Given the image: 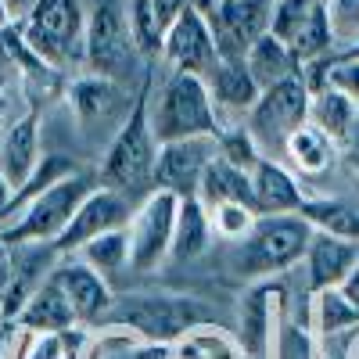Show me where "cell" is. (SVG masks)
I'll use <instances>...</instances> for the list:
<instances>
[{"label": "cell", "mask_w": 359, "mask_h": 359, "mask_svg": "<svg viewBox=\"0 0 359 359\" xmlns=\"http://www.w3.org/2000/svg\"><path fill=\"white\" fill-rule=\"evenodd\" d=\"M151 69L144 72L140 90L123 118L118 133L111 137L104 162L97 169V184L118 194H137V191H155V158H158V140L151 126Z\"/></svg>", "instance_id": "obj_1"}, {"label": "cell", "mask_w": 359, "mask_h": 359, "mask_svg": "<svg viewBox=\"0 0 359 359\" xmlns=\"http://www.w3.org/2000/svg\"><path fill=\"white\" fill-rule=\"evenodd\" d=\"M205 320H208L205 306L187 294H126L115 298L104 323L126 327L130 334L151 345H176L187 338L191 327Z\"/></svg>", "instance_id": "obj_2"}, {"label": "cell", "mask_w": 359, "mask_h": 359, "mask_svg": "<svg viewBox=\"0 0 359 359\" xmlns=\"http://www.w3.org/2000/svg\"><path fill=\"white\" fill-rule=\"evenodd\" d=\"M313 233L302 216H259L255 230L237 245V269L255 284L273 280L306 259Z\"/></svg>", "instance_id": "obj_3"}, {"label": "cell", "mask_w": 359, "mask_h": 359, "mask_svg": "<svg viewBox=\"0 0 359 359\" xmlns=\"http://www.w3.org/2000/svg\"><path fill=\"white\" fill-rule=\"evenodd\" d=\"M155 140H184V137H219L223 118L216 111V101L208 94L205 76L194 72H169V79L158 90V104L151 115Z\"/></svg>", "instance_id": "obj_4"}, {"label": "cell", "mask_w": 359, "mask_h": 359, "mask_svg": "<svg viewBox=\"0 0 359 359\" xmlns=\"http://www.w3.org/2000/svg\"><path fill=\"white\" fill-rule=\"evenodd\" d=\"M97 187L94 172H72L65 180H57L54 187H47L40 198H33L22 212L0 226V241L8 248H22V245H54V237L62 233L72 219V212L79 208V201Z\"/></svg>", "instance_id": "obj_5"}, {"label": "cell", "mask_w": 359, "mask_h": 359, "mask_svg": "<svg viewBox=\"0 0 359 359\" xmlns=\"http://www.w3.org/2000/svg\"><path fill=\"white\" fill-rule=\"evenodd\" d=\"M18 29L47 65L62 69L72 62V54H83L86 11L79 0H33Z\"/></svg>", "instance_id": "obj_6"}, {"label": "cell", "mask_w": 359, "mask_h": 359, "mask_svg": "<svg viewBox=\"0 0 359 359\" xmlns=\"http://www.w3.org/2000/svg\"><path fill=\"white\" fill-rule=\"evenodd\" d=\"M137 43L130 33L126 8L118 0H97V8L86 15V33H83V62L94 76L104 79H123L137 62Z\"/></svg>", "instance_id": "obj_7"}, {"label": "cell", "mask_w": 359, "mask_h": 359, "mask_svg": "<svg viewBox=\"0 0 359 359\" xmlns=\"http://www.w3.org/2000/svg\"><path fill=\"white\" fill-rule=\"evenodd\" d=\"M309 104H313V90L306 76H291L277 86H269L259 94L255 108L248 111V130L259 140L262 155L266 151H284V144L294 130H302L309 123Z\"/></svg>", "instance_id": "obj_8"}, {"label": "cell", "mask_w": 359, "mask_h": 359, "mask_svg": "<svg viewBox=\"0 0 359 359\" xmlns=\"http://www.w3.org/2000/svg\"><path fill=\"white\" fill-rule=\"evenodd\" d=\"M176 212H180V198L169 191H147L144 201L133 208V216L126 223L133 273H151V269H158L169 259Z\"/></svg>", "instance_id": "obj_9"}, {"label": "cell", "mask_w": 359, "mask_h": 359, "mask_svg": "<svg viewBox=\"0 0 359 359\" xmlns=\"http://www.w3.org/2000/svg\"><path fill=\"white\" fill-rule=\"evenodd\" d=\"M130 201H126V194H118V191H108V187H94L83 201H79V208L72 212V219H69V226L54 237V245H50V252L54 255H76L83 245H90L94 237H101V233H108V230H118V226H126L130 223Z\"/></svg>", "instance_id": "obj_10"}, {"label": "cell", "mask_w": 359, "mask_h": 359, "mask_svg": "<svg viewBox=\"0 0 359 359\" xmlns=\"http://www.w3.org/2000/svg\"><path fill=\"white\" fill-rule=\"evenodd\" d=\"M219 155V137H184L158 144L155 158V191H169L176 198H194L198 184Z\"/></svg>", "instance_id": "obj_11"}, {"label": "cell", "mask_w": 359, "mask_h": 359, "mask_svg": "<svg viewBox=\"0 0 359 359\" xmlns=\"http://www.w3.org/2000/svg\"><path fill=\"white\" fill-rule=\"evenodd\" d=\"M50 280L69 298V306L76 313V323L94 327V323L108 320V313L115 306V294H111L104 273H97L94 266H86L79 255H65L50 269Z\"/></svg>", "instance_id": "obj_12"}, {"label": "cell", "mask_w": 359, "mask_h": 359, "mask_svg": "<svg viewBox=\"0 0 359 359\" xmlns=\"http://www.w3.org/2000/svg\"><path fill=\"white\" fill-rule=\"evenodd\" d=\"M162 57L172 65V72H194V76L212 72V65L219 62V47H216V36H212L208 18H201L187 4L184 11H180V18L165 29Z\"/></svg>", "instance_id": "obj_13"}, {"label": "cell", "mask_w": 359, "mask_h": 359, "mask_svg": "<svg viewBox=\"0 0 359 359\" xmlns=\"http://www.w3.org/2000/svg\"><path fill=\"white\" fill-rule=\"evenodd\" d=\"M284 320V287L273 280H259L241 302V327H237V341H241L248 359H269V348L277 341Z\"/></svg>", "instance_id": "obj_14"}, {"label": "cell", "mask_w": 359, "mask_h": 359, "mask_svg": "<svg viewBox=\"0 0 359 359\" xmlns=\"http://www.w3.org/2000/svg\"><path fill=\"white\" fill-rule=\"evenodd\" d=\"M277 0H223L212 18L219 57H245L248 47L269 33Z\"/></svg>", "instance_id": "obj_15"}, {"label": "cell", "mask_w": 359, "mask_h": 359, "mask_svg": "<svg viewBox=\"0 0 359 359\" xmlns=\"http://www.w3.org/2000/svg\"><path fill=\"white\" fill-rule=\"evenodd\" d=\"M302 266H306V287H309V294L331 291V287H345V280L352 277V269L359 266V241H345V237L316 230Z\"/></svg>", "instance_id": "obj_16"}, {"label": "cell", "mask_w": 359, "mask_h": 359, "mask_svg": "<svg viewBox=\"0 0 359 359\" xmlns=\"http://www.w3.org/2000/svg\"><path fill=\"white\" fill-rule=\"evenodd\" d=\"M252 191H255V212L259 216H298L302 205L313 198L298 184V176L277 158H262L252 169Z\"/></svg>", "instance_id": "obj_17"}, {"label": "cell", "mask_w": 359, "mask_h": 359, "mask_svg": "<svg viewBox=\"0 0 359 359\" xmlns=\"http://www.w3.org/2000/svg\"><path fill=\"white\" fill-rule=\"evenodd\" d=\"M36 165H40V118H36V108H29L25 115L11 118L0 130V172L18 191L33 176Z\"/></svg>", "instance_id": "obj_18"}, {"label": "cell", "mask_w": 359, "mask_h": 359, "mask_svg": "<svg viewBox=\"0 0 359 359\" xmlns=\"http://www.w3.org/2000/svg\"><path fill=\"white\" fill-rule=\"evenodd\" d=\"M205 83H208V94L216 101L219 118L223 115H248L262 94L259 83L248 72V65H245V57H219L212 65V72L205 76Z\"/></svg>", "instance_id": "obj_19"}, {"label": "cell", "mask_w": 359, "mask_h": 359, "mask_svg": "<svg viewBox=\"0 0 359 359\" xmlns=\"http://www.w3.org/2000/svg\"><path fill=\"white\" fill-rule=\"evenodd\" d=\"M15 323L25 327V331H33V334H65L76 327V313L69 306V298L62 294V287L47 277L25 298V306H22Z\"/></svg>", "instance_id": "obj_20"}, {"label": "cell", "mask_w": 359, "mask_h": 359, "mask_svg": "<svg viewBox=\"0 0 359 359\" xmlns=\"http://www.w3.org/2000/svg\"><path fill=\"white\" fill-rule=\"evenodd\" d=\"M123 101H126V90L118 86V79H104L94 72L69 86V104L79 123H104L123 108Z\"/></svg>", "instance_id": "obj_21"}, {"label": "cell", "mask_w": 359, "mask_h": 359, "mask_svg": "<svg viewBox=\"0 0 359 359\" xmlns=\"http://www.w3.org/2000/svg\"><path fill=\"white\" fill-rule=\"evenodd\" d=\"M205 208H216V205H226V201H237V205H252L255 208V191H252V172L230 165L226 158H212L198 184V194H194Z\"/></svg>", "instance_id": "obj_22"}, {"label": "cell", "mask_w": 359, "mask_h": 359, "mask_svg": "<svg viewBox=\"0 0 359 359\" xmlns=\"http://www.w3.org/2000/svg\"><path fill=\"white\" fill-rule=\"evenodd\" d=\"M245 65H248L252 79L259 83V90H269V86H277V83H284L291 76H302V65H298V57L291 54V47L280 36H273V33L259 36L248 47Z\"/></svg>", "instance_id": "obj_23"}, {"label": "cell", "mask_w": 359, "mask_h": 359, "mask_svg": "<svg viewBox=\"0 0 359 359\" xmlns=\"http://www.w3.org/2000/svg\"><path fill=\"white\" fill-rule=\"evenodd\" d=\"M284 158L291 162V169L298 176H323L338 162V144L327 137L323 130H316L313 123H306L302 130H294L284 144Z\"/></svg>", "instance_id": "obj_24"}, {"label": "cell", "mask_w": 359, "mask_h": 359, "mask_svg": "<svg viewBox=\"0 0 359 359\" xmlns=\"http://www.w3.org/2000/svg\"><path fill=\"white\" fill-rule=\"evenodd\" d=\"M208 241H212V219H208V208L198 198H180L169 259L172 262H191V259L205 255Z\"/></svg>", "instance_id": "obj_25"}, {"label": "cell", "mask_w": 359, "mask_h": 359, "mask_svg": "<svg viewBox=\"0 0 359 359\" xmlns=\"http://www.w3.org/2000/svg\"><path fill=\"white\" fill-rule=\"evenodd\" d=\"M306 323L316 338H338V334L352 331V327H359V309L348 302V294L341 287L316 291Z\"/></svg>", "instance_id": "obj_26"}, {"label": "cell", "mask_w": 359, "mask_h": 359, "mask_svg": "<svg viewBox=\"0 0 359 359\" xmlns=\"http://www.w3.org/2000/svg\"><path fill=\"white\" fill-rule=\"evenodd\" d=\"M172 352L176 359H248L233 331H226L219 323H208V320L191 327L187 338L172 345Z\"/></svg>", "instance_id": "obj_27"}, {"label": "cell", "mask_w": 359, "mask_h": 359, "mask_svg": "<svg viewBox=\"0 0 359 359\" xmlns=\"http://www.w3.org/2000/svg\"><path fill=\"white\" fill-rule=\"evenodd\" d=\"M355 104L334 90H313V104H309V123L316 130H323L338 147L352 144V130H355Z\"/></svg>", "instance_id": "obj_28"}, {"label": "cell", "mask_w": 359, "mask_h": 359, "mask_svg": "<svg viewBox=\"0 0 359 359\" xmlns=\"http://www.w3.org/2000/svg\"><path fill=\"white\" fill-rule=\"evenodd\" d=\"M302 216L313 230L320 233H334V237H345V241H359V205L352 201H341V198H309L302 205Z\"/></svg>", "instance_id": "obj_29"}, {"label": "cell", "mask_w": 359, "mask_h": 359, "mask_svg": "<svg viewBox=\"0 0 359 359\" xmlns=\"http://www.w3.org/2000/svg\"><path fill=\"white\" fill-rule=\"evenodd\" d=\"M306 83H309V90H334V94L348 97L359 108V62L355 57H345V54L323 57V62L309 65Z\"/></svg>", "instance_id": "obj_30"}, {"label": "cell", "mask_w": 359, "mask_h": 359, "mask_svg": "<svg viewBox=\"0 0 359 359\" xmlns=\"http://www.w3.org/2000/svg\"><path fill=\"white\" fill-rule=\"evenodd\" d=\"M287 47H291V54L298 57L302 69H309V65H316V62H323V57L334 54V36H331V25H327L323 4L294 29V36L287 40Z\"/></svg>", "instance_id": "obj_31"}, {"label": "cell", "mask_w": 359, "mask_h": 359, "mask_svg": "<svg viewBox=\"0 0 359 359\" xmlns=\"http://www.w3.org/2000/svg\"><path fill=\"white\" fill-rule=\"evenodd\" d=\"M126 18H130V33H133L137 50L147 57V62L162 57V40H165L169 25L162 22L155 0H130V4H126Z\"/></svg>", "instance_id": "obj_32"}, {"label": "cell", "mask_w": 359, "mask_h": 359, "mask_svg": "<svg viewBox=\"0 0 359 359\" xmlns=\"http://www.w3.org/2000/svg\"><path fill=\"white\" fill-rule=\"evenodd\" d=\"M76 255H79L86 266H94L97 273L108 277V273H115V269L130 266V233H126V226L108 230V233L94 237L90 245H83Z\"/></svg>", "instance_id": "obj_33"}, {"label": "cell", "mask_w": 359, "mask_h": 359, "mask_svg": "<svg viewBox=\"0 0 359 359\" xmlns=\"http://www.w3.org/2000/svg\"><path fill=\"white\" fill-rule=\"evenodd\" d=\"M208 219H212V233L219 237V241L241 245L245 237L255 230V223H259V212H255L252 205H237V201H226V205L208 208Z\"/></svg>", "instance_id": "obj_34"}, {"label": "cell", "mask_w": 359, "mask_h": 359, "mask_svg": "<svg viewBox=\"0 0 359 359\" xmlns=\"http://www.w3.org/2000/svg\"><path fill=\"white\" fill-rule=\"evenodd\" d=\"M269 359H320L316 352V334L309 331V323H298L291 316L280 320L277 341L269 348Z\"/></svg>", "instance_id": "obj_35"}, {"label": "cell", "mask_w": 359, "mask_h": 359, "mask_svg": "<svg viewBox=\"0 0 359 359\" xmlns=\"http://www.w3.org/2000/svg\"><path fill=\"white\" fill-rule=\"evenodd\" d=\"M219 158H226L230 165L252 172L266 155H262V147H259V140L252 137L248 126H230V130L219 133Z\"/></svg>", "instance_id": "obj_36"}, {"label": "cell", "mask_w": 359, "mask_h": 359, "mask_svg": "<svg viewBox=\"0 0 359 359\" xmlns=\"http://www.w3.org/2000/svg\"><path fill=\"white\" fill-rule=\"evenodd\" d=\"M327 25L334 36V50H348L359 43V0H323Z\"/></svg>", "instance_id": "obj_37"}, {"label": "cell", "mask_w": 359, "mask_h": 359, "mask_svg": "<svg viewBox=\"0 0 359 359\" xmlns=\"http://www.w3.org/2000/svg\"><path fill=\"white\" fill-rule=\"evenodd\" d=\"M323 0H277L273 4V22H269V33L280 36L284 43L294 36V29L302 25Z\"/></svg>", "instance_id": "obj_38"}, {"label": "cell", "mask_w": 359, "mask_h": 359, "mask_svg": "<svg viewBox=\"0 0 359 359\" xmlns=\"http://www.w3.org/2000/svg\"><path fill=\"white\" fill-rule=\"evenodd\" d=\"M11 280H15V252L0 241V298L11 287Z\"/></svg>", "instance_id": "obj_39"}, {"label": "cell", "mask_w": 359, "mask_h": 359, "mask_svg": "<svg viewBox=\"0 0 359 359\" xmlns=\"http://www.w3.org/2000/svg\"><path fill=\"white\" fill-rule=\"evenodd\" d=\"M137 359H176L172 345H151V341H140L137 345Z\"/></svg>", "instance_id": "obj_40"}, {"label": "cell", "mask_w": 359, "mask_h": 359, "mask_svg": "<svg viewBox=\"0 0 359 359\" xmlns=\"http://www.w3.org/2000/svg\"><path fill=\"white\" fill-rule=\"evenodd\" d=\"M11 198H15V187H11V180L0 172V223H4L8 208H11Z\"/></svg>", "instance_id": "obj_41"}, {"label": "cell", "mask_w": 359, "mask_h": 359, "mask_svg": "<svg viewBox=\"0 0 359 359\" xmlns=\"http://www.w3.org/2000/svg\"><path fill=\"white\" fill-rule=\"evenodd\" d=\"M341 291H345V294H348V302H352V306H355V309H359V266H355V269H352V277H348V280H345V287H341Z\"/></svg>", "instance_id": "obj_42"}, {"label": "cell", "mask_w": 359, "mask_h": 359, "mask_svg": "<svg viewBox=\"0 0 359 359\" xmlns=\"http://www.w3.org/2000/svg\"><path fill=\"white\" fill-rule=\"evenodd\" d=\"M345 162H348V169L359 176V140H352L348 144V151H345Z\"/></svg>", "instance_id": "obj_43"}, {"label": "cell", "mask_w": 359, "mask_h": 359, "mask_svg": "<svg viewBox=\"0 0 359 359\" xmlns=\"http://www.w3.org/2000/svg\"><path fill=\"white\" fill-rule=\"evenodd\" d=\"M11 25V8H8V0H0V29H8Z\"/></svg>", "instance_id": "obj_44"}, {"label": "cell", "mask_w": 359, "mask_h": 359, "mask_svg": "<svg viewBox=\"0 0 359 359\" xmlns=\"http://www.w3.org/2000/svg\"><path fill=\"white\" fill-rule=\"evenodd\" d=\"M338 54H345V57H355V62H359V43H355V47H348V50H338Z\"/></svg>", "instance_id": "obj_45"}, {"label": "cell", "mask_w": 359, "mask_h": 359, "mask_svg": "<svg viewBox=\"0 0 359 359\" xmlns=\"http://www.w3.org/2000/svg\"><path fill=\"white\" fill-rule=\"evenodd\" d=\"M0 130H4V94H0Z\"/></svg>", "instance_id": "obj_46"}, {"label": "cell", "mask_w": 359, "mask_h": 359, "mask_svg": "<svg viewBox=\"0 0 359 359\" xmlns=\"http://www.w3.org/2000/svg\"><path fill=\"white\" fill-rule=\"evenodd\" d=\"M4 323H8V320H4V316H0V327H4Z\"/></svg>", "instance_id": "obj_47"}, {"label": "cell", "mask_w": 359, "mask_h": 359, "mask_svg": "<svg viewBox=\"0 0 359 359\" xmlns=\"http://www.w3.org/2000/svg\"><path fill=\"white\" fill-rule=\"evenodd\" d=\"M0 94H4V83H0Z\"/></svg>", "instance_id": "obj_48"}]
</instances>
